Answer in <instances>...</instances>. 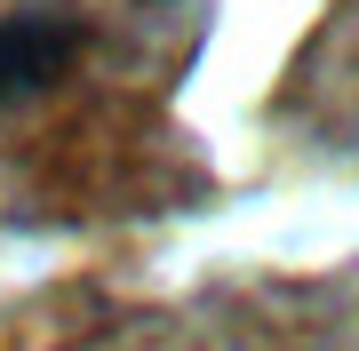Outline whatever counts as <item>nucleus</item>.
Wrapping results in <instances>:
<instances>
[{
  "label": "nucleus",
  "mask_w": 359,
  "mask_h": 351,
  "mask_svg": "<svg viewBox=\"0 0 359 351\" xmlns=\"http://www.w3.org/2000/svg\"><path fill=\"white\" fill-rule=\"evenodd\" d=\"M72 56H80V25H72V16H56V8L0 16V112L25 104L32 88H48Z\"/></svg>",
  "instance_id": "1"
}]
</instances>
